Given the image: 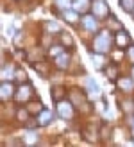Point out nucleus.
<instances>
[{"label":"nucleus","mask_w":134,"mask_h":147,"mask_svg":"<svg viewBox=\"0 0 134 147\" xmlns=\"http://www.w3.org/2000/svg\"><path fill=\"white\" fill-rule=\"evenodd\" d=\"M91 11H93V16H96V18H107L109 16V5L106 0H93Z\"/></svg>","instance_id":"nucleus-2"},{"label":"nucleus","mask_w":134,"mask_h":147,"mask_svg":"<svg viewBox=\"0 0 134 147\" xmlns=\"http://www.w3.org/2000/svg\"><path fill=\"white\" fill-rule=\"evenodd\" d=\"M132 129H134V119H132Z\"/></svg>","instance_id":"nucleus-30"},{"label":"nucleus","mask_w":134,"mask_h":147,"mask_svg":"<svg viewBox=\"0 0 134 147\" xmlns=\"http://www.w3.org/2000/svg\"><path fill=\"white\" fill-rule=\"evenodd\" d=\"M27 109H29V113H40L41 109H43V106H41V102L34 100V102H31V104L27 106Z\"/></svg>","instance_id":"nucleus-17"},{"label":"nucleus","mask_w":134,"mask_h":147,"mask_svg":"<svg viewBox=\"0 0 134 147\" xmlns=\"http://www.w3.org/2000/svg\"><path fill=\"white\" fill-rule=\"evenodd\" d=\"M118 86H120L123 92H131V90H132V79H129V77L118 79Z\"/></svg>","instance_id":"nucleus-14"},{"label":"nucleus","mask_w":134,"mask_h":147,"mask_svg":"<svg viewBox=\"0 0 134 147\" xmlns=\"http://www.w3.org/2000/svg\"><path fill=\"white\" fill-rule=\"evenodd\" d=\"M13 74H14V68L11 67V65H5V67L2 68V79L7 81L9 77H13Z\"/></svg>","instance_id":"nucleus-18"},{"label":"nucleus","mask_w":134,"mask_h":147,"mask_svg":"<svg viewBox=\"0 0 134 147\" xmlns=\"http://www.w3.org/2000/svg\"><path fill=\"white\" fill-rule=\"evenodd\" d=\"M88 88H89V92H93V93H98V92H100L98 84H96V83H95V81H93L91 77L88 79Z\"/></svg>","instance_id":"nucleus-22"},{"label":"nucleus","mask_w":134,"mask_h":147,"mask_svg":"<svg viewBox=\"0 0 134 147\" xmlns=\"http://www.w3.org/2000/svg\"><path fill=\"white\" fill-rule=\"evenodd\" d=\"M120 7L127 13H132L134 11V0H120Z\"/></svg>","instance_id":"nucleus-16"},{"label":"nucleus","mask_w":134,"mask_h":147,"mask_svg":"<svg viewBox=\"0 0 134 147\" xmlns=\"http://www.w3.org/2000/svg\"><path fill=\"white\" fill-rule=\"evenodd\" d=\"M64 95H66V90H64L63 86H54V88H52V99H54L56 102L63 100Z\"/></svg>","instance_id":"nucleus-13"},{"label":"nucleus","mask_w":134,"mask_h":147,"mask_svg":"<svg viewBox=\"0 0 134 147\" xmlns=\"http://www.w3.org/2000/svg\"><path fill=\"white\" fill-rule=\"evenodd\" d=\"M52 117H54V113L50 111V109H41V111L38 113V122L40 126H47V124L52 122Z\"/></svg>","instance_id":"nucleus-10"},{"label":"nucleus","mask_w":134,"mask_h":147,"mask_svg":"<svg viewBox=\"0 0 134 147\" xmlns=\"http://www.w3.org/2000/svg\"><path fill=\"white\" fill-rule=\"evenodd\" d=\"M47 29H48V32H61V27L56 22H47Z\"/></svg>","instance_id":"nucleus-23"},{"label":"nucleus","mask_w":134,"mask_h":147,"mask_svg":"<svg viewBox=\"0 0 134 147\" xmlns=\"http://www.w3.org/2000/svg\"><path fill=\"white\" fill-rule=\"evenodd\" d=\"M82 27L89 32H95L98 29V18L91 16V14H86V16H82Z\"/></svg>","instance_id":"nucleus-7"},{"label":"nucleus","mask_w":134,"mask_h":147,"mask_svg":"<svg viewBox=\"0 0 134 147\" xmlns=\"http://www.w3.org/2000/svg\"><path fill=\"white\" fill-rule=\"evenodd\" d=\"M61 52H64V50H63V47H61V45H56V47L52 45V47H50V56H54V57H56V56H59V54H61Z\"/></svg>","instance_id":"nucleus-25"},{"label":"nucleus","mask_w":134,"mask_h":147,"mask_svg":"<svg viewBox=\"0 0 134 147\" xmlns=\"http://www.w3.org/2000/svg\"><path fill=\"white\" fill-rule=\"evenodd\" d=\"M63 16H64V20H66V22H70V24H75L77 18H79L75 9H73V11H68V9H66V11L63 13Z\"/></svg>","instance_id":"nucleus-15"},{"label":"nucleus","mask_w":134,"mask_h":147,"mask_svg":"<svg viewBox=\"0 0 134 147\" xmlns=\"http://www.w3.org/2000/svg\"><path fill=\"white\" fill-rule=\"evenodd\" d=\"M84 138L89 142H96V138H98V131H96L95 126H88L84 129Z\"/></svg>","instance_id":"nucleus-12"},{"label":"nucleus","mask_w":134,"mask_h":147,"mask_svg":"<svg viewBox=\"0 0 134 147\" xmlns=\"http://www.w3.org/2000/svg\"><path fill=\"white\" fill-rule=\"evenodd\" d=\"M131 43V36H129V32L127 31H118L116 32V36H115V45L118 47V49H123L125 45H129Z\"/></svg>","instance_id":"nucleus-8"},{"label":"nucleus","mask_w":134,"mask_h":147,"mask_svg":"<svg viewBox=\"0 0 134 147\" xmlns=\"http://www.w3.org/2000/svg\"><path fill=\"white\" fill-rule=\"evenodd\" d=\"M132 79H134V67H132Z\"/></svg>","instance_id":"nucleus-29"},{"label":"nucleus","mask_w":134,"mask_h":147,"mask_svg":"<svg viewBox=\"0 0 134 147\" xmlns=\"http://www.w3.org/2000/svg\"><path fill=\"white\" fill-rule=\"evenodd\" d=\"M73 9H75L77 13H86L89 7H91V4H89V0H73Z\"/></svg>","instance_id":"nucleus-11"},{"label":"nucleus","mask_w":134,"mask_h":147,"mask_svg":"<svg viewBox=\"0 0 134 147\" xmlns=\"http://www.w3.org/2000/svg\"><path fill=\"white\" fill-rule=\"evenodd\" d=\"M111 43H113V36L109 34V31H100L93 40V49L96 54H106L111 49Z\"/></svg>","instance_id":"nucleus-1"},{"label":"nucleus","mask_w":134,"mask_h":147,"mask_svg":"<svg viewBox=\"0 0 134 147\" xmlns=\"http://www.w3.org/2000/svg\"><path fill=\"white\" fill-rule=\"evenodd\" d=\"M61 41L64 43V45H72V36L70 34H66V32H61Z\"/></svg>","instance_id":"nucleus-27"},{"label":"nucleus","mask_w":134,"mask_h":147,"mask_svg":"<svg viewBox=\"0 0 134 147\" xmlns=\"http://www.w3.org/2000/svg\"><path fill=\"white\" fill-rule=\"evenodd\" d=\"M14 93H16L14 84L9 83V81H2V84H0V97H2V100H9Z\"/></svg>","instance_id":"nucleus-6"},{"label":"nucleus","mask_w":134,"mask_h":147,"mask_svg":"<svg viewBox=\"0 0 134 147\" xmlns=\"http://www.w3.org/2000/svg\"><path fill=\"white\" fill-rule=\"evenodd\" d=\"M68 63H70V56H68V52H61L59 56L54 57V65H56L59 70L68 68Z\"/></svg>","instance_id":"nucleus-9"},{"label":"nucleus","mask_w":134,"mask_h":147,"mask_svg":"<svg viewBox=\"0 0 134 147\" xmlns=\"http://www.w3.org/2000/svg\"><path fill=\"white\" fill-rule=\"evenodd\" d=\"M16 117H18L20 122H27V119H29V109H18Z\"/></svg>","instance_id":"nucleus-21"},{"label":"nucleus","mask_w":134,"mask_h":147,"mask_svg":"<svg viewBox=\"0 0 134 147\" xmlns=\"http://www.w3.org/2000/svg\"><path fill=\"white\" fill-rule=\"evenodd\" d=\"M70 100L73 102V106H79L82 109V106L86 104V93L82 90H79V88H73L70 92Z\"/></svg>","instance_id":"nucleus-5"},{"label":"nucleus","mask_w":134,"mask_h":147,"mask_svg":"<svg viewBox=\"0 0 134 147\" xmlns=\"http://www.w3.org/2000/svg\"><path fill=\"white\" fill-rule=\"evenodd\" d=\"M72 2H73V0H54L56 7H59V9H63V11H66V9H68Z\"/></svg>","instance_id":"nucleus-19"},{"label":"nucleus","mask_w":134,"mask_h":147,"mask_svg":"<svg viewBox=\"0 0 134 147\" xmlns=\"http://www.w3.org/2000/svg\"><path fill=\"white\" fill-rule=\"evenodd\" d=\"M34 68L38 70L43 77H47V76H48V68H47V65H45V63H36V67H34Z\"/></svg>","instance_id":"nucleus-20"},{"label":"nucleus","mask_w":134,"mask_h":147,"mask_svg":"<svg viewBox=\"0 0 134 147\" xmlns=\"http://www.w3.org/2000/svg\"><path fill=\"white\" fill-rule=\"evenodd\" d=\"M109 27L111 29H116V31H122V24L118 22L115 16H111V20H109Z\"/></svg>","instance_id":"nucleus-24"},{"label":"nucleus","mask_w":134,"mask_h":147,"mask_svg":"<svg viewBox=\"0 0 134 147\" xmlns=\"http://www.w3.org/2000/svg\"><path fill=\"white\" fill-rule=\"evenodd\" d=\"M106 74H107V77H109V79H116L118 70H116V67H109V68L106 70Z\"/></svg>","instance_id":"nucleus-26"},{"label":"nucleus","mask_w":134,"mask_h":147,"mask_svg":"<svg viewBox=\"0 0 134 147\" xmlns=\"http://www.w3.org/2000/svg\"><path fill=\"white\" fill-rule=\"evenodd\" d=\"M57 113H59V117L61 119H64V120H70L72 117H73V102L70 100H59L57 102Z\"/></svg>","instance_id":"nucleus-3"},{"label":"nucleus","mask_w":134,"mask_h":147,"mask_svg":"<svg viewBox=\"0 0 134 147\" xmlns=\"http://www.w3.org/2000/svg\"><path fill=\"white\" fill-rule=\"evenodd\" d=\"M32 95H34V88L27 83V84H21L18 90H16V93H14V99H16L18 102H27V100L32 99Z\"/></svg>","instance_id":"nucleus-4"},{"label":"nucleus","mask_w":134,"mask_h":147,"mask_svg":"<svg viewBox=\"0 0 134 147\" xmlns=\"http://www.w3.org/2000/svg\"><path fill=\"white\" fill-rule=\"evenodd\" d=\"M127 57H129V61L134 65V45H131V47L127 49Z\"/></svg>","instance_id":"nucleus-28"}]
</instances>
